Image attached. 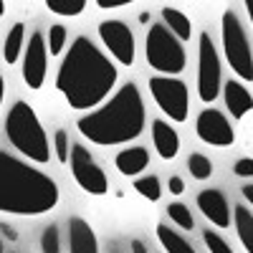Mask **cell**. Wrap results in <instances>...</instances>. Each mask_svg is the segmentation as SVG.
<instances>
[{
    "label": "cell",
    "mask_w": 253,
    "mask_h": 253,
    "mask_svg": "<svg viewBox=\"0 0 253 253\" xmlns=\"http://www.w3.org/2000/svg\"><path fill=\"white\" fill-rule=\"evenodd\" d=\"M147 84H150V94H152L155 104L167 114V119H172V122H185L187 119L190 94H187V86L180 79L152 76Z\"/></svg>",
    "instance_id": "ba28073f"
},
{
    "label": "cell",
    "mask_w": 253,
    "mask_h": 253,
    "mask_svg": "<svg viewBox=\"0 0 253 253\" xmlns=\"http://www.w3.org/2000/svg\"><path fill=\"white\" fill-rule=\"evenodd\" d=\"M63 48H66V28L56 23L48 28V56H61Z\"/></svg>",
    "instance_id": "4316f807"
},
{
    "label": "cell",
    "mask_w": 253,
    "mask_h": 253,
    "mask_svg": "<svg viewBox=\"0 0 253 253\" xmlns=\"http://www.w3.org/2000/svg\"><path fill=\"white\" fill-rule=\"evenodd\" d=\"M71 175L76 180V185L89 195H107L109 190V177L104 175V170L96 165L94 155L86 150L84 144H71Z\"/></svg>",
    "instance_id": "9c48e42d"
},
{
    "label": "cell",
    "mask_w": 253,
    "mask_h": 253,
    "mask_svg": "<svg viewBox=\"0 0 253 253\" xmlns=\"http://www.w3.org/2000/svg\"><path fill=\"white\" fill-rule=\"evenodd\" d=\"M119 5H129V0H96V8H101V10H112Z\"/></svg>",
    "instance_id": "1f68e13d"
},
{
    "label": "cell",
    "mask_w": 253,
    "mask_h": 253,
    "mask_svg": "<svg viewBox=\"0 0 253 253\" xmlns=\"http://www.w3.org/2000/svg\"><path fill=\"white\" fill-rule=\"evenodd\" d=\"M117 76V66L107 58V53L86 36H79L66 48V56L58 66L56 89L71 109L89 114L112 94Z\"/></svg>",
    "instance_id": "6da1fadb"
},
{
    "label": "cell",
    "mask_w": 253,
    "mask_h": 253,
    "mask_svg": "<svg viewBox=\"0 0 253 253\" xmlns=\"http://www.w3.org/2000/svg\"><path fill=\"white\" fill-rule=\"evenodd\" d=\"M0 253H3V241H0Z\"/></svg>",
    "instance_id": "ab89813d"
},
{
    "label": "cell",
    "mask_w": 253,
    "mask_h": 253,
    "mask_svg": "<svg viewBox=\"0 0 253 253\" xmlns=\"http://www.w3.org/2000/svg\"><path fill=\"white\" fill-rule=\"evenodd\" d=\"M223 96H225V107H228V112H230V117H233V119H243L253 109L251 91L243 86L241 81H236V79H230L225 86H223Z\"/></svg>",
    "instance_id": "9a60e30c"
},
{
    "label": "cell",
    "mask_w": 253,
    "mask_h": 253,
    "mask_svg": "<svg viewBox=\"0 0 253 253\" xmlns=\"http://www.w3.org/2000/svg\"><path fill=\"white\" fill-rule=\"evenodd\" d=\"M41 253H61V233L58 225H46V230L41 233Z\"/></svg>",
    "instance_id": "484cf974"
},
{
    "label": "cell",
    "mask_w": 253,
    "mask_h": 253,
    "mask_svg": "<svg viewBox=\"0 0 253 253\" xmlns=\"http://www.w3.org/2000/svg\"><path fill=\"white\" fill-rule=\"evenodd\" d=\"M233 172L238 177H253V157H243L233 165Z\"/></svg>",
    "instance_id": "f546056e"
},
{
    "label": "cell",
    "mask_w": 253,
    "mask_h": 253,
    "mask_svg": "<svg viewBox=\"0 0 253 253\" xmlns=\"http://www.w3.org/2000/svg\"><path fill=\"white\" fill-rule=\"evenodd\" d=\"M46 38L41 31H36L28 38V46H26V56H23V66H20V74H23V81L28 89H41L46 81L48 74V48H46Z\"/></svg>",
    "instance_id": "8fae6325"
},
{
    "label": "cell",
    "mask_w": 253,
    "mask_h": 253,
    "mask_svg": "<svg viewBox=\"0 0 253 253\" xmlns=\"http://www.w3.org/2000/svg\"><path fill=\"white\" fill-rule=\"evenodd\" d=\"M187 170H190V175H193L195 180H208L210 175H213V162H210L205 155H190V160H187Z\"/></svg>",
    "instance_id": "d4e9b609"
},
{
    "label": "cell",
    "mask_w": 253,
    "mask_h": 253,
    "mask_svg": "<svg viewBox=\"0 0 253 253\" xmlns=\"http://www.w3.org/2000/svg\"><path fill=\"white\" fill-rule=\"evenodd\" d=\"M155 233H157V241H160V246L165 248V253H195L193 246H190L180 233H175L172 228H167L165 223H160V225L155 228Z\"/></svg>",
    "instance_id": "ffe728a7"
},
{
    "label": "cell",
    "mask_w": 253,
    "mask_h": 253,
    "mask_svg": "<svg viewBox=\"0 0 253 253\" xmlns=\"http://www.w3.org/2000/svg\"><path fill=\"white\" fill-rule=\"evenodd\" d=\"M53 150H56V160L61 165H66L69 157H71V142H69V134L66 129H58L56 137H53Z\"/></svg>",
    "instance_id": "83f0119b"
},
{
    "label": "cell",
    "mask_w": 253,
    "mask_h": 253,
    "mask_svg": "<svg viewBox=\"0 0 253 253\" xmlns=\"http://www.w3.org/2000/svg\"><path fill=\"white\" fill-rule=\"evenodd\" d=\"M220 36H223V53L228 58V66L243 81H253V53H251V46H248L246 31L241 26V18L233 10L223 13Z\"/></svg>",
    "instance_id": "8992f818"
},
{
    "label": "cell",
    "mask_w": 253,
    "mask_h": 253,
    "mask_svg": "<svg viewBox=\"0 0 253 253\" xmlns=\"http://www.w3.org/2000/svg\"><path fill=\"white\" fill-rule=\"evenodd\" d=\"M198 208L200 213L218 228H228L233 215H230V208H228V200L220 190H203L198 195Z\"/></svg>",
    "instance_id": "4fadbf2b"
},
{
    "label": "cell",
    "mask_w": 253,
    "mask_h": 253,
    "mask_svg": "<svg viewBox=\"0 0 253 253\" xmlns=\"http://www.w3.org/2000/svg\"><path fill=\"white\" fill-rule=\"evenodd\" d=\"M69 253H99L96 233L84 218L69 220Z\"/></svg>",
    "instance_id": "5bb4252c"
},
{
    "label": "cell",
    "mask_w": 253,
    "mask_h": 253,
    "mask_svg": "<svg viewBox=\"0 0 253 253\" xmlns=\"http://www.w3.org/2000/svg\"><path fill=\"white\" fill-rule=\"evenodd\" d=\"M5 13V3H3V0H0V15H3Z\"/></svg>",
    "instance_id": "f35d334b"
},
{
    "label": "cell",
    "mask_w": 253,
    "mask_h": 253,
    "mask_svg": "<svg viewBox=\"0 0 253 253\" xmlns=\"http://www.w3.org/2000/svg\"><path fill=\"white\" fill-rule=\"evenodd\" d=\"M76 126L91 144L101 147L126 144L137 139L144 129V101L137 84L126 81L112 99H107L94 112L84 114Z\"/></svg>",
    "instance_id": "3957f363"
},
{
    "label": "cell",
    "mask_w": 253,
    "mask_h": 253,
    "mask_svg": "<svg viewBox=\"0 0 253 253\" xmlns=\"http://www.w3.org/2000/svg\"><path fill=\"white\" fill-rule=\"evenodd\" d=\"M117 170L126 177H137L147 165H150V152L144 150V147H126V150H122L114 160Z\"/></svg>",
    "instance_id": "e0dca14e"
},
{
    "label": "cell",
    "mask_w": 253,
    "mask_h": 253,
    "mask_svg": "<svg viewBox=\"0 0 253 253\" xmlns=\"http://www.w3.org/2000/svg\"><path fill=\"white\" fill-rule=\"evenodd\" d=\"M46 8L56 15H66V18H74L79 13H84L86 8V0H46Z\"/></svg>",
    "instance_id": "603a6c76"
},
{
    "label": "cell",
    "mask_w": 253,
    "mask_h": 253,
    "mask_svg": "<svg viewBox=\"0 0 253 253\" xmlns=\"http://www.w3.org/2000/svg\"><path fill=\"white\" fill-rule=\"evenodd\" d=\"M243 198H246L248 205L253 208V185H246V187H243Z\"/></svg>",
    "instance_id": "e575fe53"
},
{
    "label": "cell",
    "mask_w": 253,
    "mask_h": 253,
    "mask_svg": "<svg viewBox=\"0 0 253 253\" xmlns=\"http://www.w3.org/2000/svg\"><path fill=\"white\" fill-rule=\"evenodd\" d=\"M233 223H236V233L246 248V253H253V213L243 205L233 208Z\"/></svg>",
    "instance_id": "d6986e66"
},
{
    "label": "cell",
    "mask_w": 253,
    "mask_h": 253,
    "mask_svg": "<svg viewBox=\"0 0 253 253\" xmlns=\"http://www.w3.org/2000/svg\"><path fill=\"white\" fill-rule=\"evenodd\" d=\"M3 96H5V81L0 76V107H3Z\"/></svg>",
    "instance_id": "8d00e7d4"
},
{
    "label": "cell",
    "mask_w": 253,
    "mask_h": 253,
    "mask_svg": "<svg viewBox=\"0 0 253 253\" xmlns=\"http://www.w3.org/2000/svg\"><path fill=\"white\" fill-rule=\"evenodd\" d=\"M144 56H147V63H150L155 71H160L162 76H175L185 69V48H182L180 41L167 31L165 23L150 26Z\"/></svg>",
    "instance_id": "5b68a950"
},
{
    "label": "cell",
    "mask_w": 253,
    "mask_h": 253,
    "mask_svg": "<svg viewBox=\"0 0 253 253\" xmlns=\"http://www.w3.org/2000/svg\"><path fill=\"white\" fill-rule=\"evenodd\" d=\"M203 241H205V246H208L210 253H233L230 243H228L225 238H220L215 230H205V233H203Z\"/></svg>",
    "instance_id": "f1b7e54d"
},
{
    "label": "cell",
    "mask_w": 253,
    "mask_h": 253,
    "mask_svg": "<svg viewBox=\"0 0 253 253\" xmlns=\"http://www.w3.org/2000/svg\"><path fill=\"white\" fill-rule=\"evenodd\" d=\"M195 132L205 144H213V147H230L236 139L233 134V126L225 119L223 112L218 109H205L200 112L198 122H195Z\"/></svg>",
    "instance_id": "7c38bea8"
},
{
    "label": "cell",
    "mask_w": 253,
    "mask_h": 253,
    "mask_svg": "<svg viewBox=\"0 0 253 253\" xmlns=\"http://www.w3.org/2000/svg\"><path fill=\"white\" fill-rule=\"evenodd\" d=\"M139 23H150V13H139Z\"/></svg>",
    "instance_id": "74e56055"
},
{
    "label": "cell",
    "mask_w": 253,
    "mask_h": 253,
    "mask_svg": "<svg viewBox=\"0 0 253 253\" xmlns=\"http://www.w3.org/2000/svg\"><path fill=\"white\" fill-rule=\"evenodd\" d=\"M26 46V26L23 23H15L8 36H5V43H3V58L5 63H15L20 58V51Z\"/></svg>",
    "instance_id": "44dd1931"
},
{
    "label": "cell",
    "mask_w": 253,
    "mask_h": 253,
    "mask_svg": "<svg viewBox=\"0 0 253 253\" xmlns=\"http://www.w3.org/2000/svg\"><path fill=\"white\" fill-rule=\"evenodd\" d=\"M0 233H3L8 241H18V233L13 230V225H8V223H0Z\"/></svg>",
    "instance_id": "d6a6232c"
},
{
    "label": "cell",
    "mask_w": 253,
    "mask_h": 253,
    "mask_svg": "<svg viewBox=\"0 0 253 253\" xmlns=\"http://www.w3.org/2000/svg\"><path fill=\"white\" fill-rule=\"evenodd\" d=\"M5 134L8 142L15 150L23 155L26 160L36 165H46L51 157V147H48V134L41 124L38 114L28 101H15L8 109L5 117Z\"/></svg>",
    "instance_id": "277c9868"
},
{
    "label": "cell",
    "mask_w": 253,
    "mask_h": 253,
    "mask_svg": "<svg viewBox=\"0 0 253 253\" xmlns=\"http://www.w3.org/2000/svg\"><path fill=\"white\" fill-rule=\"evenodd\" d=\"M162 23L167 26V31H170L180 43H182V41H190V36H193V23H190V18L182 10L165 8L162 10Z\"/></svg>",
    "instance_id": "ac0fdd59"
},
{
    "label": "cell",
    "mask_w": 253,
    "mask_h": 253,
    "mask_svg": "<svg viewBox=\"0 0 253 253\" xmlns=\"http://www.w3.org/2000/svg\"><path fill=\"white\" fill-rule=\"evenodd\" d=\"M152 142H155V150L162 160H175L180 152V137L167 122L155 119L152 122Z\"/></svg>",
    "instance_id": "2e32d148"
},
{
    "label": "cell",
    "mask_w": 253,
    "mask_h": 253,
    "mask_svg": "<svg viewBox=\"0 0 253 253\" xmlns=\"http://www.w3.org/2000/svg\"><path fill=\"white\" fill-rule=\"evenodd\" d=\"M246 10H248V18H251V26H253V0H246Z\"/></svg>",
    "instance_id": "d590c367"
},
{
    "label": "cell",
    "mask_w": 253,
    "mask_h": 253,
    "mask_svg": "<svg viewBox=\"0 0 253 253\" xmlns=\"http://www.w3.org/2000/svg\"><path fill=\"white\" fill-rule=\"evenodd\" d=\"M220 94V58L208 31L198 38V96L205 104H213Z\"/></svg>",
    "instance_id": "52a82bcc"
},
{
    "label": "cell",
    "mask_w": 253,
    "mask_h": 253,
    "mask_svg": "<svg viewBox=\"0 0 253 253\" xmlns=\"http://www.w3.org/2000/svg\"><path fill=\"white\" fill-rule=\"evenodd\" d=\"M134 190L150 203H157L162 198V185L157 175H147V177H137L134 180Z\"/></svg>",
    "instance_id": "7402d4cb"
},
{
    "label": "cell",
    "mask_w": 253,
    "mask_h": 253,
    "mask_svg": "<svg viewBox=\"0 0 253 253\" xmlns=\"http://www.w3.org/2000/svg\"><path fill=\"white\" fill-rule=\"evenodd\" d=\"M167 215H170V220L177 228H185V230H193L195 228L193 213H190L187 205H182V203H170V205H167Z\"/></svg>",
    "instance_id": "cb8c5ba5"
},
{
    "label": "cell",
    "mask_w": 253,
    "mask_h": 253,
    "mask_svg": "<svg viewBox=\"0 0 253 253\" xmlns=\"http://www.w3.org/2000/svg\"><path fill=\"white\" fill-rule=\"evenodd\" d=\"M167 190H170V193L172 195H182L185 193V182H182V177H170V180H167Z\"/></svg>",
    "instance_id": "4dcf8cb0"
},
{
    "label": "cell",
    "mask_w": 253,
    "mask_h": 253,
    "mask_svg": "<svg viewBox=\"0 0 253 253\" xmlns=\"http://www.w3.org/2000/svg\"><path fill=\"white\" fill-rule=\"evenodd\" d=\"M58 205L56 182L26 160L0 152V213L46 215Z\"/></svg>",
    "instance_id": "7a4b0ae2"
},
{
    "label": "cell",
    "mask_w": 253,
    "mask_h": 253,
    "mask_svg": "<svg viewBox=\"0 0 253 253\" xmlns=\"http://www.w3.org/2000/svg\"><path fill=\"white\" fill-rule=\"evenodd\" d=\"M129 246H132V253H150V251H147V246H144L139 238H134Z\"/></svg>",
    "instance_id": "836d02e7"
},
{
    "label": "cell",
    "mask_w": 253,
    "mask_h": 253,
    "mask_svg": "<svg viewBox=\"0 0 253 253\" xmlns=\"http://www.w3.org/2000/svg\"><path fill=\"white\" fill-rule=\"evenodd\" d=\"M99 38L107 46V51L122 63V66H132L134 63V33L129 31V26L122 20L112 18V20H101L99 23Z\"/></svg>",
    "instance_id": "30bf717a"
}]
</instances>
